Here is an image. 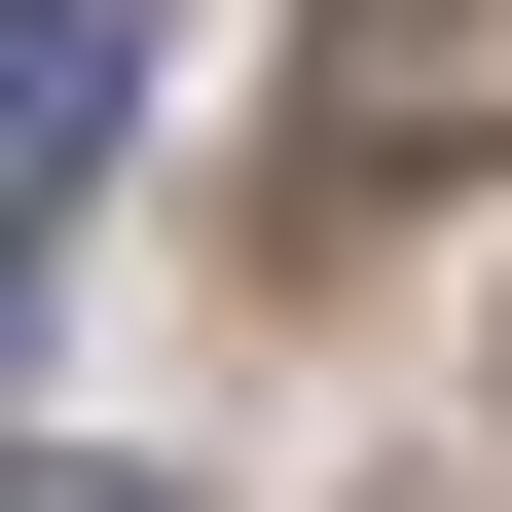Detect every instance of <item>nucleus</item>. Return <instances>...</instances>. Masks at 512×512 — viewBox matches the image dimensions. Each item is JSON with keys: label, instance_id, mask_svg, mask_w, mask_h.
<instances>
[{"label": "nucleus", "instance_id": "1", "mask_svg": "<svg viewBox=\"0 0 512 512\" xmlns=\"http://www.w3.org/2000/svg\"><path fill=\"white\" fill-rule=\"evenodd\" d=\"M293 147H330V183H439V147H512V0H330Z\"/></svg>", "mask_w": 512, "mask_h": 512}, {"label": "nucleus", "instance_id": "2", "mask_svg": "<svg viewBox=\"0 0 512 512\" xmlns=\"http://www.w3.org/2000/svg\"><path fill=\"white\" fill-rule=\"evenodd\" d=\"M110 147H147V0H0V256L74 220Z\"/></svg>", "mask_w": 512, "mask_h": 512}, {"label": "nucleus", "instance_id": "3", "mask_svg": "<svg viewBox=\"0 0 512 512\" xmlns=\"http://www.w3.org/2000/svg\"><path fill=\"white\" fill-rule=\"evenodd\" d=\"M0 512H183V476H74V439H0Z\"/></svg>", "mask_w": 512, "mask_h": 512}]
</instances>
